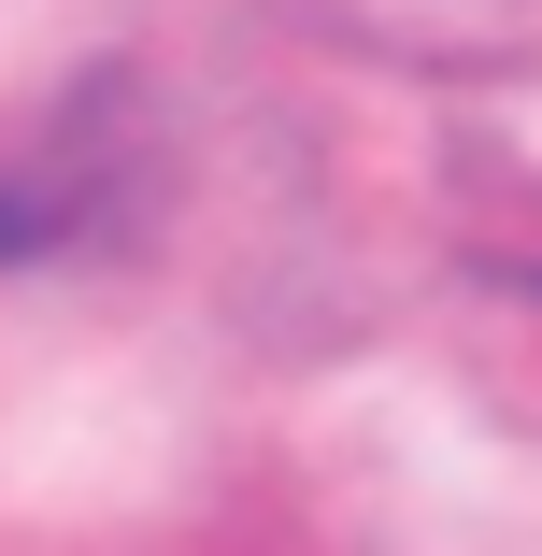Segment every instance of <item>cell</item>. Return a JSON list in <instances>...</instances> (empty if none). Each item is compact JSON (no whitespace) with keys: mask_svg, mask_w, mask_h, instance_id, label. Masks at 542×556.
Returning a JSON list of instances; mask_svg holds the SVG:
<instances>
[{"mask_svg":"<svg viewBox=\"0 0 542 556\" xmlns=\"http://www.w3.org/2000/svg\"><path fill=\"white\" fill-rule=\"evenodd\" d=\"M300 15L400 72H542V0H300Z\"/></svg>","mask_w":542,"mask_h":556,"instance_id":"6da1fadb","label":"cell"},{"mask_svg":"<svg viewBox=\"0 0 542 556\" xmlns=\"http://www.w3.org/2000/svg\"><path fill=\"white\" fill-rule=\"evenodd\" d=\"M528 271H542V243H528Z\"/></svg>","mask_w":542,"mask_h":556,"instance_id":"7a4b0ae2","label":"cell"}]
</instances>
